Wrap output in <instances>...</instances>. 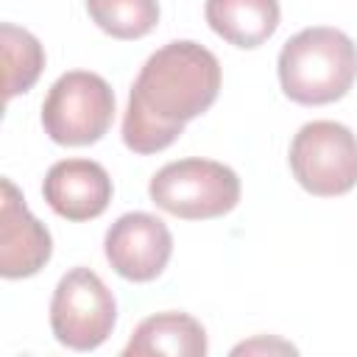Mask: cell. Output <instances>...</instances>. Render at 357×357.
<instances>
[{"instance_id":"cell-1","label":"cell","mask_w":357,"mask_h":357,"mask_svg":"<svg viewBox=\"0 0 357 357\" xmlns=\"http://www.w3.org/2000/svg\"><path fill=\"white\" fill-rule=\"evenodd\" d=\"M220 92V61L198 42L162 45L142 64L123 114V142L134 153H156L178 139Z\"/></svg>"},{"instance_id":"cell-11","label":"cell","mask_w":357,"mask_h":357,"mask_svg":"<svg viewBox=\"0 0 357 357\" xmlns=\"http://www.w3.org/2000/svg\"><path fill=\"white\" fill-rule=\"evenodd\" d=\"M206 332L187 312H156L139 321L131 340L123 349V357L145 354H170V357H204Z\"/></svg>"},{"instance_id":"cell-3","label":"cell","mask_w":357,"mask_h":357,"mask_svg":"<svg viewBox=\"0 0 357 357\" xmlns=\"http://www.w3.org/2000/svg\"><path fill=\"white\" fill-rule=\"evenodd\" d=\"M148 195L167 215L184 220H209L237 206L240 178L223 162L190 156L159 167L148 184Z\"/></svg>"},{"instance_id":"cell-6","label":"cell","mask_w":357,"mask_h":357,"mask_svg":"<svg viewBox=\"0 0 357 357\" xmlns=\"http://www.w3.org/2000/svg\"><path fill=\"white\" fill-rule=\"evenodd\" d=\"M114 321L117 301L95 271L73 268L59 279L50 298V329L61 346L92 351L112 335Z\"/></svg>"},{"instance_id":"cell-8","label":"cell","mask_w":357,"mask_h":357,"mask_svg":"<svg viewBox=\"0 0 357 357\" xmlns=\"http://www.w3.org/2000/svg\"><path fill=\"white\" fill-rule=\"evenodd\" d=\"M0 187V273L6 279H25L47 265L53 237L47 226L31 215L11 178H3Z\"/></svg>"},{"instance_id":"cell-12","label":"cell","mask_w":357,"mask_h":357,"mask_svg":"<svg viewBox=\"0 0 357 357\" xmlns=\"http://www.w3.org/2000/svg\"><path fill=\"white\" fill-rule=\"evenodd\" d=\"M0 50H3V67H6L3 89H6V100H11L36 84V78L45 70V50L31 31L14 22L0 25Z\"/></svg>"},{"instance_id":"cell-10","label":"cell","mask_w":357,"mask_h":357,"mask_svg":"<svg viewBox=\"0 0 357 357\" xmlns=\"http://www.w3.org/2000/svg\"><path fill=\"white\" fill-rule=\"evenodd\" d=\"M209 28L234 47H259L279 28V0H206Z\"/></svg>"},{"instance_id":"cell-7","label":"cell","mask_w":357,"mask_h":357,"mask_svg":"<svg viewBox=\"0 0 357 357\" xmlns=\"http://www.w3.org/2000/svg\"><path fill=\"white\" fill-rule=\"evenodd\" d=\"M103 251L123 279L151 282L170 262L173 234L167 223L151 212H126L109 226Z\"/></svg>"},{"instance_id":"cell-9","label":"cell","mask_w":357,"mask_h":357,"mask_svg":"<svg viewBox=\"0 0 357 357\" xmlns=\"http://www.w3.org/2000/svg\"><path fill=\"white\" fill-rule=\"evenodd\" d=\"M47 206L67 220H92L103 215L112 201V178L103 165L92 159H61L42 181Z\"/></svg>"},{"instance_id":"cell-5","label":"cell","mask_w":357,"mask_h":357,"mask_svg":"<svg viewBox=\"0 0 357 357\" xmlns=\"http://www.w3.org/2000/svg\"><path fill=\"white\" fill-rule=\"evenodd\" d=\"M296 181L321 198H335L357 184V137L335 120L304 123L290 142Z\"/></svg>"},{"instance_id":"cell-13","label":"cell","mask_w":357,"mask_h":357,"mask_svg":"<svg viewBox=\"0 0 357 357\" xmlns=\"http://www.w3.org/2000/svg\"><path fill=\"white\" fill-rule=\"evenodd\" d=\"M92 22L114 39H139L159 22L156 0H86Z\"/></svg>"},{"instance_id":"cell-2","label":"cell","mask_w":357,"mask_h":357,"mask_svg":"<svg viewBox=\"0 0 357 357\" xmlns=\"http://www.w3.org/2000/svg\"><path fill=\"white\" fill-rule=\"evenodd\" d=\"M276 67L290 100L324 106L351 89L357 78V45L329 25L304 28L282 45Z\"/></svg>"},{"instance_id":"cell-4","label":"cell","mask_w":357,"mask_h":357,"mask_svg":"<svg viewBox=\"0 0 357 357\" xmlns=\"http://www.w3.org/2000/svg\"><path fill=\"white\" fill-rule=\"evenodd\" d=\"M114 120V92L98 73L70 70L53 81L42 103L45 134L59 145H92Z\"/></svg>"}]
</instances>
